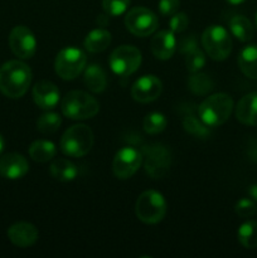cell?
I'll return each mask as SVG.
<instances>
[{
	"label": "cell",
	"mask_w": 257,
	"mask_h": 258,
	"mask_svg": "<svg viewBox=\"0 0 257 258\" xmlns=\"http://www.w3.org/2000/svg\"><path fill=\"white\" fill-rule=\"evenodd\" d=\"M202 44L213 60H224L232 50L229 33L221 25H211L202 35Z\"/></svg>",
	"instance_id": "cell-7"
},
{
	"label": "cell",
	"mask_w": 257,
	"mask_h": 258,
	"mask_svg": "<svg viewBox=\"0 0 257 258\" xmlns=\"http://www.w3.org/2000/svg\"><path fill=\"white\" fill-rule=\"evenodd\" d=\"M158 17L144 7L133 8L125 17L126 28L136 37H149L158 29Z\"/></svg>",
	"instance_id": "cell-9"
},
{
	"label": "cell",
	"mask_w": 257,
	"mask_h": 258,
	"mask_svg": "<svg viewBox=\"0 0 257 258\" xmlns=\"http://www.w3.org/2000/svg\"><path fill=\"white\" fill-rule=\"evenodd\" d=\"M32 82V71L22 60H9L0 67V92L9 98H20Z\"/></svg>",
	"instance_id": "cell-1"
},
{
	"label": "cell",
	"mask_w": 257,
	"mask_h": 258,
	"mask_svg": "<svg viewBox=\"0 0 257 258\" xmlns=\"http://www.w3.org/2000/svg\"><path fill=\"white\" fill-rule=\"evenodd\" d=\"M60 110L71 120H87L97 115L100 103L85 91H70L63 97Z\"/></svg>",
	"instance_id": "cell-3"
},
{
	"label": "cell",
	"mask_w": 257,
	"mask_h": 258,
	"mask_svg": "<svg viewBox=\"0 0 257 258\" xmlns=\"http://www.w3.org/2000/svg\"><path fill=\"white\" fill-rule=\"evenodd\" d=\"M111 44V33L105 29H93L85 39V48L91 53H100Z\"/></svg>",
	"instance_id": "cell-22"
},
{
	"label": "cell",
	"mask_w": 257,
	"mask_h": 258,
	"mask_svg": "<svg viewBox=\"0 0 257 258\" xmlns=\"http://www.w3.org/2000/svg\"><path fill=\"white\" fill-rule=\"evenodd\" d=\"M62 118L55 112H45L38 118L37 130L42 134H53L59 128Z\"/></svg>",
	"instance_id": "cell-29"
},
{
	"label": "cell",
	"mask_w": 257,
	"mask_h": 258,
	"mask_svg": "<svg viewBox=\"0 0 257 258\" xmlns=\"http://www.w3.org/2000/svg\"><path fill=\"white\" fill-rule=\"evenodd\" d=\"M50 175L58 181H67L75 180L76 176L78 174V169L72 161L67 160V159H57L50 164Z\"/></svg>",
	"instance_id": "cell-21"
},
{
	"label": "cell",
	"mask_w": 257,
	"mask_h": 258,
	"mask_svg": "<svg viewBox=\"0 0 257 258\" xmlns=\"http://www.w3.org/2000/svg\"><path fill=\"white\" fill-rule=\"evenodd\" d=\"M108 63L115 75L126 77L139 70L141 64V52L134 45H121L111 53Z\"/></svg>",
	"instance_id": "cell-8"
},
{
	"label": "cell",
	"mask_w": 257,
	"mask_h": 258,
	"mask_svg": "<svg viewBox=\"0 0 257 258\" xmlns=\"http://www.w3.org/2000/svg\"><path fill=\"white\" fill-rule=\"evenodd\" d=\"M136 217L146 224H156L166 214V201L156 190H146L139 196L135 204Z\"/></svg>",
	"instance_id": "cell-5"
},
{
	"label": "cell",
	"mask_w": 257,
	"mask_h": 258,
	"mask_svg": "<svg viewBox=\"0 0 257 258\" xmlns=\"http://www.w3.org/2000/svg\"><path fill=\"white\" fill-rule=\"evenodd\" d=\"M238 66L246 77L257 80V44H249L241 50Z\"/></svg>",
	"instance_id": "cell-20"
},
{
	"label": "cell",
	"mask_w": 257,
	"mask_h": 258,
	"mask_svg": "<svg viewBox=\"0 0 257 258\" xmlns=\"http://www.w3.org/2000/svg\"><path fill=\"white\" fill-rule=\"evenodd\" d=\"M130 0H102V7L110 17H118L127 10Z\"/></svg>",
	"instance_id": "cell-31"
},
{
	"label": "cell",
	"mask_w": 257,
	"mask_h": 258,
	"mask_svg": "<svg viewBox=\"0 0 257 258\" xmlns=\"http://www.w3.org/2000/svg\"><path fill=\"white\" fill-rule=\"evenodd\" d=\"M92 130L82 123L67 128L60 139V150L71 158H82L92 149Z\"/></svg>",
	"instance_id": "cell-4"
},
{
	"label": "cell",
	"mask_w": 257,
	"mask_h": 258,
	"mask_svg": "<svg viewBox=\"0 0 257 258\" xmlns=\"http://www.w3.org/2000/svg\"><path fill=\"white\" fill-rule=\"evenodd\" d=\"M163 91V83L154 75H146L135 81L131 87V96L136 102L149 103L155 101Z\"/></svg>",
	"instance_id": "cell-13"
},
{
	"label": "cell",
	"mask_w": 257,
	"mask_h": 258,
	"mask_svg": "<svg viewBox=\"0 0 257 258\" xmlns=\"http://www.w3.org/2000/svg\"><path fill=\"white\" fill-rule=\"evenodd\" d=\"M83 82H85L86 87L91 92H103L106 86H107V78H106L105 71L98 64L88 66L85 70V73H83Z\"/></svg>",
	"instance_id": "cell-19"
},
{
	"label": "cell",
	"mask_w": 257,
	"mask_h": 258,
	"mask_svg": "<svg viewBox=\"0 0 257 258\" xmlns=\"http://www.w3.org/2000/svg\"><path fill=\"white\" fill-rule=\"evenodd\" d=\"M143 163V154L135 148L125 146L116 153L112 161V170L116 178L125 180L131 178Z\"/></svg>",
	"instance_id": "cell-10"
},
{
	"label": "cell",
	"mask_w": 257,
	"mask_h": 258,
	"mask_svg": "<svg viewBox=\"0 0 257 258\" xmlns=\"http://www.w3.org/2000/svg\"><path fill=\"white\" fill-rule=\"evenodd\" d=\"M233 110V100L227 93H214L207 97L198 107V116L208 127L223 125Z\"/></svg>",
	"instance_id": "cell-2"
},
{
	"label": "cell",
	"mask_w": 257,
	"mask_h": 258,
	"mask_svg": "<svg viewBox=\"0 0 257 258\" xmlns=\"http://www.w3.org/2000/svg\"><path fill=\"white\" fill-rule=\"evenodd\" d=\"M60 93L57 86L47 80L39 81L33 87V100L38 107L52 110L59 102Z\"/></svg>",
	"instance_id": "cell-15"
},
{
	"label": "cell",
	"mask_w": 257,
	"mask_h": 258,
	"mask_svg": "<svg viewBox=\"0 0 257 258\" xmlns=\"http://www.w3.org/2000/svg\"><path fill=\"white\" fill-rule=\"evenodd\" d=\"M183 127L186 133H189L190 135L196 136V138L206 139L208 138L211 131L209 127L197 116H194L193 113H189V115L184 116L183 118Z\"/></svg>",
	"instance_id": "cell-27"
},
{
	"label": "cell",
	"mask_w": 257,
	"mask_h": 258,
	"mask_svg": "<svg viewBox=\"0 0 257 258\" xmlns=\"http://www.w3.org/2000/svg\"><path fill=\"white\" fill-rule=\"evenodd\" d=\"M231 33L239 42H249L253 38V25L243 15H236L229 20Z\"/></svg>",
	"instance_id": "cell-24"
},
{
	"label": "cell",
	"mask_w": 257,
	"mask_h": 258,
	"mask_svg": "<svg viewBox=\"0 0 257 258\" xmlns=\"http://www.w3.org/2000/svg\"><path fill=\"white\" fill-rule=\"evenodd\" d=\"M196 47H197V43H196V39H194L193 37L186 38V39H184L183 42L180 43L181 53H188L189 50L194 49Z\"/></svg>",
	"instance_id": "cell-35"
},
{
	"label": "cell",
	"mask_w": 257,
	"mask_h": 258,
	"mask_svg": "<svg viewBox=\"0 0 257 258\" xmlns=\"http://www.w3.org/2000/svg\"><path fill=\"white\" fill-rule=\"evenodd\" d=\"M87 63L85 52L76 47H67L60 50L54 60V70L58 77L65 81L76 80L83 72Z\"/></svg>",
	"instance_id": "cell-6"
},
{
	"label": "cell",
	"mask_w": 257,
	"mask_h": 258,
	"mask_svg": "<svg viewBox=\"0 0 257 258\" xmlns=\"http://www.w3.org/2000/svg\"><path fill=\"white\" fill-rule=\"evenodd\" d=\"M185 55V66L189 72H199L206 66V55L199 48L196 47L194 49L189 50Z\"/></svg>",
	"instance_id": "cell-30"
},
{
	"label": "cell",
	"mask_w": 257,
	"mask_h": 258,
	"mask_svg": "<svg viewBox=\"0 0 257 258\" xmlns=\"http://www.w3.org/2000/svg\"><path fill=\"white\" fill-rule=\"evenodd\" d=\"M226 2L232 5H238V4H242L243 2H246V0H226Z\"/></svg>",
	"instance_id": "cell-37"
},
{
	"label": "cell",
	"mask_w": 257,
	"mask_h": 258,
	"mask_svg": "<svg viewBox=\"0 0 257 258\" xmlns=\"http://www.w3.org/2000/svg\"><path fill=\"white\" fill-rule=\"evenodd\" d=\"M248 196L254 203H257V184H253L248 188Z\"/></svg>",
	"instance_id": "cell-36"
},
{
	"label": "cell",
	"mask_w": 257,
	"mask_h": 258,
	"mask_svg": "<svg viewBox=\"0 0 257 258\" xmlns=\"http://www.w3.org/2000/svg\"><path fill=\"white\" fill-rule=\"evenodd\" d=\"M166 125H168V120L160 112H151L144 118V130H145L146 134H150V135L163 133L165 130Z\"/></svg>",
	"instance_id": "cell-28"
},
{
	"label": "cell",
	"mask_w": 257,
	"mask_h": 258,
	"mask_svg": "<svg viewBox=\"0 0 257 258\" xmlns=\"http://www.w3.org/2000/svg\"><path fill=\"white\" fill-rule=\"evenodd\" d=\"M170 151L163 145H151L145 151V170L153 179H161L169 173Z\"/></svg>",
	"instance_id": "cell-11"
},
{
	"label": "cell",
	"mask_w": 257,
	"mask_h": 258,
	"mask_svg": "<svg viewBox=\"0 0 257 258\" xmlns=\"http://www.w3.org/2000/svg\"><path fill=\"white\" fill-rule=\"evenodd\" d=\"M29 170L28 160L17 153L5 154L0 158V175L5 179L17 180L23 178Z\"/></svg>",
	"instance_id": "cell-14"
},
{
	"label": "cell",
	"mask_w": 257,
	"mask_h": 258,
	"mask_svg": "<svg viewBox=\"0 0 257 258\" xmlns=\"http://www.w3.org/2000/svg\"><path fill=\"white\" fill-rule=\"evenodd\" d=\"M180 5V0H159V12L164 17H171L175 14Z\"/></svg>",
	"instance_id": "cell-34"
},
{
	"label": "cell",
	"mask_w": 257,
	"mask_h": 258,
	"mask_svg": "<svg viewBox=\"0 0 257 258\" xmlns=\"http://www.w3.org/2000/svg\"><path fill=\"white\" fill-rule=\"evenodd\" d=\"M238 241L244 248L254 249L257 248V222L247 221L239 226L237 232Z\"/></svg>",
	"instance_id": "cell-25"
},
{
	"label": "cell",
	"mask_w": 257,
	"mask_h": 258,
	"mask_svg": "<svg viewBox=\"0 0 257 258\" xmlns=\"http://www.w3.org/2000/svg\"><path fill=\"white\" fill-rule=\"evenodd\" d=\"M189 18L185 13H175L169 20V28L173 33H181L188 28Z\"/></svg>",
	"instance_id": "cell-33"
},
{
	"label": "cell",
	"mask_w": 257,
	"mask_h": 258,
	"mask_svg": "<svg viewBox=\"0 0 257 258\" xmlns=\"http://www.w3.org/2000/svg\"><path fill=\"white\" fill-rule=\"evenodd\" d=\"M57 153V148L52 141L37 140L30 145L29 156L37 163H47L52 160Z\"/></svg>",
	"instance_id": "cell-23"
},
{
	"label": "cell",
	"mask_w": 257,
	"mask_h": 258,
	"mask_svg": "<svg viewBox=\"0 0 257 258\" xmlns=\"http://www.w3.org/2000/svg\"><path fill=\"white\" fill-rule=\"evenodd\" d=\"M38 229L28 222H18L8 229V238L14 246L27 248L38 241Z\"/></svg>",
	"instance_id": "cell-16"
},
{
	"label": "cell",
	"mask_w": 257,
	"mask_h": 258,
	"mask_svg": "<svg viewBox=\"0 0 257 258\" xmlns=\"http://www.w3.org/2000/svg\"><path fill=\"white\" fill-rule=\"evenodd\" d=\"M150 47L151 52L158 59H169L176 50L175 35L171 30H160L153 37Z\"/></svg>",
	"instance_id": "cell-17"
},
{
	"label": "cell",
	"mask_w": 257,
	"mask_h": 258,
	"mask_svg": "<svg viewBox=\"0 0 257 258\" xmlns=\"http://www.w3.org/2000/svg\"><path fill=\"white\" fill-rule=\"evenodd\" d=\"M236 117L247 126H257V92L243 96L237 103Z\"/></svg>",
	"instance_id": "cell-18"
},
{
	"label": "cell",
	"mask_w": 257,
	"mask_h": 258,
	"mask_svg": "<svg viewBox=\"0 0 257 258\" xmlns=\"http://www.w3.org/2000/svg\"><path fill=\"white\" fill-rule=\"evenodd\" d=\"M188 87L194 95L197 96H206L214 88V83L212 78L206 73L194 72L189 77Z\"/></svg>",
	"instance_id": "cell-26"
},
{
	"label": "cell",
	"mask_w": 257,
	"mask_h": 258,
	"mask_svg": "<svg viewBox=\"0 0 257 258\" xmlns=\"http://www.w3.org/2000/svg\"><path fill=\"white\" fill-rule=\"evenodd\" d=\"M4 146H5L4 138H3V135H2V134H0V154H2L3 150H4Z\"/></svg>",
	"instance_id": "cell-38"
},
{
	"label": "cell",
	"mask_w": 257,
	"mask_h": 258,
	"mask_svg": "<svg viewBox=\"0 0 257 258\" xmlns=\"http://www.w3.org/2000/svg\"><path fill=\"white\" fill-rule=\"evenodd\" d=\"M9 45L12 52L20 59H29L37 50V39L32 30L25 25L13 28L9 35Z\"/></svg>",
	"instance_id": "cell-12"
},
{
	"label": "cell",
	"mask_w": 257,
	"mask_h": 258,
	"mask_svg": "<svg viewBox=\"0 0 257 258\" xmlns=\"http://www.w3.org/2000/svg\"><path fill=\"white\" fill-rule=\"evenodd\" d=\"M256 27H257V14H256Z\"/></svg>",
	"instance_id": "cell-39"
},
{
	"label": "cell",
	"mask_w": 257,
	"mask_h": 258,
	"mask_svg": "<svg viewBox=\"0 0 257 258\" xmlns=\"http://www.w3.org/2000/svg\"><path fill=\"white\" fill-rule=\"evenodd\" d=\"M234 211H236V213L238 214L241 218H249V217H252L256 213V203H254L252 199L242 198L236 203Z\"/></svg>",
	"instance_id": "cell-32"
}]
</instances>
